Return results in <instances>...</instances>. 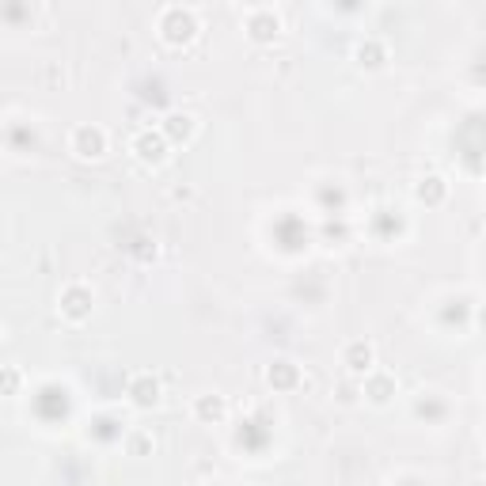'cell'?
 I'll return each mask as SVG.
<instances>
[{
    "label": "cell",
    "mask_w": 486,
    "mask_h": 486,
    "mask_svg": "<svg viewBox=\"0 0 486 486\" xmlns=\"http://www.w3.org/2000/svg\"><path fill=\"white\" fill-rule=\"evenodd\" d=\"M293 380H296V369H293L289 361H278L270 369V384H293Z\"/></svg>",
    "instance_id": "obj_12"
},
{
    "label": "cell",
    "mask_w": 486,
    "mask_h": 486,
    "mask_svg": "<svg viewBox=\"0 0 486 486\" xmlns=\"http://www.w3.org/2000/svg\"><path fill=\"white\" fill-rule=\"evenodd\" d=\"M168 134H171L175 141H179V137H190V134H194V118H190V114H171V118H168Z\"/></svg>",
    "instance_id": "obj_11"
},
{
    "label": "cell",
    "mask_w": 486,
    "mask_h": 486,
    "mask_svg": "<svg viewBox=\"0 0 486 486\" xmlns=\"http://www.w3.org/2000/svg\"><path fill=\"white\" fill-rule=\"evenodd\" d=\"M160 31H163L171 42L194 38V31H198L194 12H190V8H168V12H163V19H160Z\"/></svg>",
    "instance_id": "obj_2"
},
{
    "label": "cell",
    "mask_w": 486,
    "mask_h": 486,
    "mask_svg": "<svg viewBox=\"0 0 486 486\" xmlns=\"http://www.w3.org/2000/svg\"><path fill=\"white\" fill-rule=\"evenodd\" d=\"M372 357H377V353H372L369 342H350L346 353H342V361L350 364V372H369L372 369Z\"/></svg>",
    "instance_id": "obj_6"
},
{
    "label": "cell",
    "mask_w": 486,
    "mask_h": 486,
    "mask_svg": "<svg viewBox=\"0 0 486 486\" xmlns=\"http://www.w3.org/2000/svg\"><path fill=\"white\" fill-rule=\"evenodd\" d=\"M364 392H369L372 403H388L392 392H395V380L392 377H369L364 380Z\"/></svg>",
    "instance_id": "obj_9"
},
{
    "label": "cell",
    "mask_w": 486,
    "mask_h": 486,
    "mask_svg": "<svg viewBox=\"0 0 486 486\" xmlns=\"http://www.w3.org/2000/svg\"><path fill=\"white\" fill-rule=\"evenodd\" d=\"M72 152L84 160H99L107 152V134L99 126H76L72 129Z\"/></svg>",
    "instance_id": "obj_1"
},
{
    "label": "cell",
    "mask_w": 486,
    "mask_h": 486,
    "mask_svg": "<svg viewBox=\"0 0 486 486\" xmlns=\"http://www.w3.org/2000/svg\"><path fill=\"white\" fill-rule=\"evenodd\" d=\"M194 411H198V418H225V399L220 395H202Z\"/></svg>",
    "instance_id": "obj_10"
},
{
    "label": "cell",
    "mask_w": 486,
    "mask_h": 486,
    "mask_svg": "<svg viewBox=\"0 0 486 486\" xmlns=\"http://www.w3.org/2000/svg\"><path fill=\"white\" fill-rule=\"evenodd\" d=\"M278 27H281V19L274 8H255V12H251V35L255 38H274Z\"/></svg>",
    "instance_id": "obj_5"
},
{
    "label": "cell",
    "mask_w": 486,
    "mask_h": 486,
    "mask_svg": "<svg viewBox=\"0 0 486 486\" xmlns=\"http://www.w3.org/2000/svg\"><path fill=\"white\" fill-rule=\"evenodd\" d=\"M479 323H482V327H486V308H482V312H479Z\"/></svg>",
    "instance_id": "obj_14"
},
{
    "label": "cell",
    "mask_w": 486,
    "mask_h": 486,
    "mask_svg": "<svg viewBox=\"0 0 486 486\" xmlns=\"http://www.w3.org/2000/svg\"><path fill=\"white\" fill-rule=\"evenodd\" d=\"M129 448H134V452H141V448H148V437H134V441H129Z\"/></svg>",
    "instance_id": "obj_13"
},
{
    "label": "cell",
    "mask_w": 486,
    "mask_h": 486,
    "mask_svg": "<svg viewBox=\"0 0 486 486\" xmlns=\"http://www.w3.org/2000/svg\"><path fill=\"white\" fill-rule=\"evenodd\" d=\"M388 61V50H384V42L377 38H364L357 46V65H369V69H380V65Z\"/></svg>",
    "instance_id": "obj_8"
},
{
    "label": "cell",
    "mask_w": 486,
    "mask_h": 486,
    "mask_svg": "<svg viewBox=\"0 0 486 486\" xmlns=\"http://www.w3.org/2000/svg\"><path fill=\"white\" fill-rule=\"evenodd\" d=\"M87 308H92V293H87L84 285H72V289L65 293V301H61V312L69 319H84Z\"/></svg>",
    "instance_id": "obj_4"
},
{
    "label": "cell",
    "mask_w": 486,
    "mask_h": 486,
    "mask_svg": "<svg viewBox=\"0 0 486 486\" xmlns=\"http://www.w3.org/2000/svg\"><path fill=\"white\" fill-rule=\"evenodd\" d=\"M134 148L145 163H163V156H168V141H163V134H148V129L134 141Z\"/></svg>",
    "instance_id": "obj_3"
},
{
    "label": "cell",
    "mask_w": 486,
    "mask_h": 486,
    "mask_svg": "<svg viewBox=\"0 0 486 486\" xmlns=\"http://www.w3.org/2000/svg\"><path fill=\"white\" fill-rule=\"evenodd\" d=\"M129 395H134L137 406H156L160 403V384L152 377H137L134 384H129Z\"/></svg>",
    "instance_id": "obj_7"
}]
</instances>
